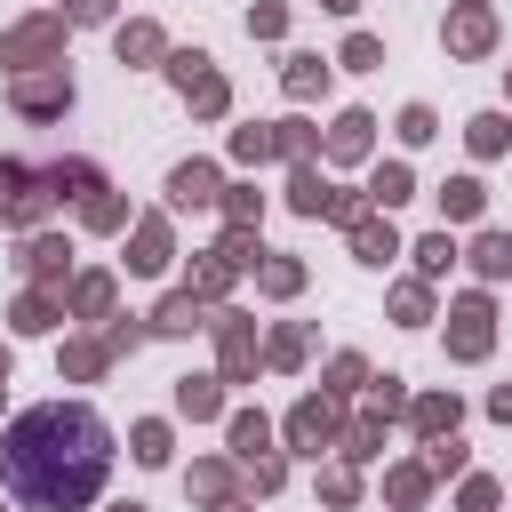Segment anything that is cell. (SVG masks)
<instances>
[{
  "mask_svg": "<svg viewBox=\"0 0 512 512\" xmlns=\"http://www.w3.org/2000/svg\"><path fill=\"white\" fill-rule=\"evenodd\" d=\"M320 488H328V504H352V496H360V480H352V472H328Z\"/></svg>",
  "mask_w": 512,
  "mask_h": 512,
  "instance_id": "obj_36",
  "label": "cell"
},
{
  "mask_svg": "<svg viewBox=\"0 0 512 512\" xmlns=\"http://www.w3.org/2000/svg\"><path fill=\"white\" fill-rule=\"evenodd\" d=\"M504 144H512V120L504 112H480L472 120V152H504Z\"/></svg>",
  "mask_w": 512,
  "mask_h": 512,
  "instance_id": "obj_17",
  "label": "cell"
},
{
  "mask_svg": "<svg viewBox=\"0 0 512 512\" xmlns=\"http://www.w3.org/2000/svg\"><path fill=\"white\" fill-rule=\"evenodd\" d=\"M168 200H176V208H208V200H216V168H208V160H184V168L168 176Z\"/></svg>",
  "mask_w": 512,
  "mask_h": 512,
  "instance_id": "obj_6",
  "label": "cell"
},
{
  "mask_svg": "<svg viewBox=\"0 0 512 512\" xmlns=\"http://www.w3.org/2000/svg\"><path fill=\"white\" fill-rule=\"evenodd\" d=\"M232 152H240V160H272V152H280V128H240Z\"/></svg>",
  "mask_w": 512,
  "mask_h": 512,
  "instance_id": "obj_20",
  "label": "cell"
},
{
  "mask_svg": "<svg viewBox=\"0 0 512 512\" xmlns=\"http://www.w3.org/2000/svg\"><path fill=\"white\" fill-rule=\"evenodd\" d=\"M128 264H136V272H160V264H168V232H160V224H136V256H128Z\"/></svg>",
  "mask_w": 512,
  "mask_h": 512,
  "instance_id": "obj_15",
  "label": "cell"
},
{
  "mask_svg": "<svg viewBox=\"0 0 512 512\" xmlns=\"http://www.w3.org/2000/svg\"><path fill=\"white\" fill-rule=\"evenodd\" d=\"M120 56H136V64L160 56V32H152V24H128V32H120Z\"/></svg>",
  "mask_w": 512,
  "mask_h": 512,
  "instance_id": "obj_25",
  "label": "cell"
},
{
  "mask_svg": "<svg viewBox=\"0 0 512 512\" xmlns=\"http://www.w3.org/2000/svg\"><path fill=\"white\" fill-rule=\"evenodd\" d=\"M72 104V80H64V64L56 72H32V80H16V112H64Z\"/></svg>",
  "mask_w": 512,
  "mask_h": 512,
  "instance_id": "obj_4",
  "label": "cell"
},
{
  "mask_svg": "<svg viewBox=\"0 0 512 512\" xmlns=\"http://www.w3.org/2000/svg\"><path fill=\"white\" fill-rule=\"evenodd\" d=\"M72 304H80V312H104V304H112V280H104V272H88V280L72 288Z\"/></svg>",
  "mask_w": 512,
  "mask_h": 512,
  "instance_id": "obj_29",
  "label": "cell"
},
{
  "mask_svg": "<svg viewBox=\"0 0 512 512\" xmlns=\"http://www.w3.org/2000/svg\"><path fill=\"white\" fill-rule=\"evenodd\" d=\"M416 432H456V400H416Z\"/></svg>",
  "mask_w": 512,
  "mask_h": 512,
  "instance_id": "obj_22",
  "label": "cell"
},
{
  "mask_svg": "<svg viewBox=\"0 0 512 512\" xmlns=\"http://www.w3.org/2000/svg\"><path fill=\"white\" fill-rule=\"evenodd\" d=\"M120 512H144V504H120Z\"/></svg>",
  "mask_w": 512,
  "mask_h": 512,
  "instance_id": "obj_40",
  "label": "cell"
},
{
  "mask_svg": "<svg viewBox=\"0 0 512 512\" xmlns=\"http://www.w3.org/2000/svg\"><path fill=\"white\" fill-rule=\"evenodd\" d=\"M16 328H32V336L56 328V304H48V296H24V304H16Z\"/></svg>",
  "mask_w": 512,
  "mask_h": 512,
  "instance_id": "obj_30",
  "label": "cell"
},
{
  "mask_svg": "<svg viewBox=\"0 0 512 512\" xmlns=\"http://www.w3.org/2000/svg\"><path fill=\"white\" fill-rule=\"evenodd\" d=\"M152 328H168V336H176V328H200V296H168Z\"/></svg>",
  "mask_w": 512,
  "mask_h": 512,
  "instance_id": "obj_21",
  "label": "cell"
},
{
  "mask_svg": "<svg viewBox=\"0 0 512 512\" xmlns=\"http://www.w3.org/2000/svg\"><path fill=\"white\" fill-rule=\"evenodd\" d=\"M40 48H56V16H40V24L8 32V40H0V64H8V56H40Z\"/></svg>",
  "mask_w": 512,
  "mask_h": 512,
  "instance_id": "obj_11",
  "label": "cell"
},
{
  "mask_svg": "<svg viewBox=\"0 0 512 512\" xmlns=\"http://www.w3.org/2000/svg\"><path fill=\"white\" fill-rule=\"evenodd\" d=\"M400 136L424 144V136H432V104H408V112H400Z\"/></svg>",
  "mask_w": 512,
  "mask_h": 512,
  "instance_id": "obj_33",
  "label": "cell"
},
{
  "mask_svg": "<svg viewBox=\"0 0 512 512\" xmlns=\"http://www.w3.org/2000/svg\"><path fill=\"white\" fill-rule=\"evenodd\" d=\"M352 248H360V264H384V256H400L392 224H376V216H352Z\"/></svg>",
  "mask_w": 512,
  "mask_h": 512,
  "instance_id": "obj_8",
  "label": "cell"
},
{
  "mask_svg": "<svg viewBox=\"0 0 512 512\" xmlns=\"http://www.w3.org/2000/svg\"><path fill=\"white\" fill-rule=\"evenodd\" d=\"M280 24H288V16H280V8H272V0H264V8H248V32H264V40H272V32H280Z\"/></svg>",
  "mask_w": 512,
  "mask_h": 512,
  "instance_id": "obj_35",
  "label": "cell"
},
{
  "mask_svg": "<svg viewBox=\"0 0 512 512\" xmlns=\"http://www.w3.org/2000/svg\"><path fill=\"white\" fill-rule=\"evenodd\" d=\"M248 360H256L248 328H240V320H224V376H248Z\"/></svg>",
  "mask_w": 512,
  "mask_h": 512,
  "instance_id": "obj_19",
  "label": "cell"
},
{
  "mask_svg": "<svg viewBox=\"0 0 512 512\" xmlns=\"http://www.w3.org/2000/svg\"><path fill=\"white\" fill-rule=\"evenodd\" d=\"M24 264H32L40 280H48V272H64V240H32V248H24Z\"/></svg>",
  "mask_w": 512,
  "mask_h": 512,
  "instance_id": "obj_26",
  "label": "cell"
},
{
  "mask_svg": "<svg viewBox=\"0 0 512 512\" xmlns=\"http://www.w3.org/2000/svg\"><path fill=\"white\" fill-rule=\"evenodd\" d=\"M288 200H296L304 216H328V184H320L312 168H296V184H288Z\"/></svg>",
  "mask_w": 512,
  "mask_h": 512,
  "instance_id": "obj_18",
  "label": "cell"
},
{
  "mask_svg": "<svg viewBox=\"0 0 512 512\" xmlns=\"http://www.w3.org/2000/svg\"><path fill=\"white\" fill-rule=\"evenodd\" d=\"M488 320H496V312H488V296H464V304L448 312V352H456V360H480V352H488V336H496Z\"/></svg>",
  "mask_w": 512,
  "mask_h": 512,
  "instance_id": "obj_2",
  "label": "cell"
},
{
  "mask_svg": "<svg viewBox=\"0 0 512 512\" xmlns=\"http://www.w3.org/2000/svg\"><path fill=\"white\" fill-rule=\"evenodd\" d=\"M0 208H8L16 224H32V216L48 208V192H32V176H24L16 160H0Z\"/></svg>",
  "mask_w": 512,
  "mask_h": 512,
  "instance_id": "obj_5",
  "label": "cell"
},
{
  "mask_svg": "<svg viewBox=\"0 0 512 512\" xmlns=\"http://www.w3.org/2000/svg\"><path fill=\"white\" fill-rule=\"evenodd\" d=\"M472 264H480L488 280H504V272H512V240H504V232H480V240H472Z\"/></svg>",
  "mask_w": 512,
  "mask_h": 512,
  "instance_id": "obj_14",
  "label": "cell"
},
{
  "mask_svg": "<svg viewBox=\"0 0 512 512\" xmlns=\"http://www.w3.org/2000/svg\"><path fill=\"white\" fill-rule=\"evenodd\" d=\"M376 56H384V48H376V40H368V32H352V40H344V64H360V72H368V64H376Z\"/></svg>",
  "mask_w": 512,
  "mask_h": 512,
  "instance_id": "obj_34",
  "label": "cell"
},
{
  "mask_svg": "<svg viewBox=\"0 0 512 512\" xmlns=\"http://www.w3.org/2000/svg\"><path fill=\"white\" fill-rule=\"evenodd\" d=\"M272 432H264V416H232V456H248L256 464V448H264Z\"/></svg>",
  "mask_w": 512,
  "mask_h": 512,
  "instance_id": "obj_23",
  "label": "cell"
},
{
  "mask_svg": "<svg viewBox=\"0 0 512 512\" xmlns=\"http://www.w3.org/2000/svg\"><path fill=\"white\" fill-rule=\"evenodd\" d=\"M136 456L144 464H168V424H136Z\"/></svg>",
  "mask_w": 512,
  "mask_h": 512,
  "instance_id": "obj_32",
  "label": "cell"
},
{
  "mask_svg": "<svg viewBox=\"0 0 512 512\" xmlns=\"http://www.w3.org/2000/svg\"><path fill=\"white\" fill-rule=\"evenodd\" d=\"M320 8H336V16H352V8H360V0H320Z\"/></svg>",
  "mask_w": 512,
  "mask_h": 512,
  "instance_id": "obj_38",
  "label": "cell"
},
{
  "mask_svg": "<svg viewBox=\"0 0 512 512\" xmlns=\"http://www.w3.org/2000/svg\"><path fill=\"white\" fill-rule=\"evenodd\" d=\"M416 264H424V272H448V264H456V248H448V232H432V240H416Z\"/></svg>",
  "mask_w": 512,
  "mask_h": 512,
  "instance_id": "obj_27",
  "label": "cell"
},
{
  "mask_svg": "<svg viewBox=\"0 0 512 512\" xmlns=\"http://www.w3.org/2000/svg\"><path fill=\"white\" fill-rule=\"evenodd\" d=\"M104 8H112V0H72V16H80V24H96Z\"/></svg>",
  "mask_w": 512,
  "mask_h": 512,
  "instance_id": "obj_37",
  "label": "cell"
},
{
  "mask_svg": "<svg viewBox=\"0 0 512 512\" xmlns=\"http://www.w3.org/2000/svg\"><path fill=\"white\" fill-rule=\"evenodd\" d=\"M104 360H112V344H72V352H64V368H72V376H96Z\"/></svg>",
  "mask_w": 512,
  "mask_h": 512,
  "instance_id": "obj_31",
  "label": "cell"
},
{
  "mask_svg": "<svg viewBox=\"0 0 512 512\" xmlns=\"http://www.w3.org/2000/svg\"><path fill=\"white\" fill-rule=\"evenodd\" d=\"M368 192H376L384 208H400V200H408V168H400V160H392V168H376V184H368Z\"/></svg>",
  "mask_w": 512,
  "mask_h": 512,
  "instance_id": "obj_24",
  "label": "cell"
},
{
  "mask_svg": "<svg viewBox=\"0 0 512 512\" xmlns=\"http://www.w3.org/2000/svg\"><path fill=\"white\" fill-rule=\"evenodd\" d=\"M0 376H8V352H0Z\"/></svg>",
  "mask_w": 512,
  "mask_h": 512,
  "instance_id": "obj_39",
  "label": "cell"
},
{
  "mask_svg": "<svg viewBox=\"0 0 512 512\" xmlns=\"http://www.w3.org/2000/svg\"><path fill=\"white\" fill-rule=\"evenodd\" d=\"M168 72H176V88L200 104V112H224V80L208 72V56L200 48H184V56H168Z\"/></svg>",
  "mask_w": 512,
  "mask_h": 512,
  "instance_id": "obj_3",
  "label": "cell"
},
{
  "mask_svg": "<svg viewBox=\"0 0 512 512\" xmlns=\"http://www.w3.org/2000/svg\"><path fill=\"white\" fill-rule=\"evenodd\" d=\"M312 88H328V64L320 56H288V96H312Z\"/></svg>",
  "mask_w": 512,
  "mask_h": 512,
  "instance_id": "obj_16",
  "label": "cell"
},
{
  "mask_svg": "<svg viewBox=\"0 0 512 512\" xmlns=\"http://www.w3.org/2000/svg\"><path fill=\"white\" fill-rule=\"evenodd\" d=\"M176 408H184V416H216V408H224L216 376H184V384H176Z\"/></svg>",
  "mask_w": 512,
  "mask_h": 512,
  "instance_id": "obj_12",
  "label": "cell"
},
{
  "mask_svg": "<svg viewBox=\"0 0 512 512\" xmlns=\"http://www.w3.org/2000/svg\"><path fill=\"white\" fill-rule=\"evenodd\" d=\"M488 40H496V24H488V16H480V8H472V16H456V24H448V48H456V56H480V48H488Z\"/></svg>",
  "mask_w": 512,
  "mask_h": 512,
  "instance_id": "obj_10",
  "label": "cell"
},
{
  "mask_svg": "<svg viewBox=\"0 0 512 512\" xmlns=\"http://www.w3.org/2000/svg\"><path fill=\"white\" fill-rule=\"evenodd\" d=\"M264 288H272V296H296V288H304V272H296L288 256H272V264H264Z\"/></svg>",
  "mask_w": 512,
  "mask_h": 512,
  "instance_id": "obj_28",
  "label": "cell"
},
{
  "mask_svg": "<svg viewBox=\"0 0 512 512\" xmlns=\"http://www.w3.org/2000/svg\"><path fill=\"white\" fill-rule=\"evenodd\" d=\"M104 464H112L104 424H96L88 408H64V400L16 416V432L0 440V472H8V488H16L32 512H72V504H88V496L104 488Z\"/></svg>",
  "mask_w": 512,
  "mask_h": 512,
  "instance_id": "obj_1",
  "label": "cell"
},
{
  "mask_svg": "<svg viewBox=\"0 0 512 512\" xmlns=\"http://www.w3.org/2000/svg\"><path fill=\"white\" fill-rule=\"evenodd\" d=\"M368 128H376L368 112H344V120L328 128V152H336V160H360V152H368Z\"/></svg>",
  "mask_w": 512,
  "mask_h": 512,
  "instance_id": "obj_9",
  "label": "cell"
},
{
  "mask_svg": "<svg viewBox=\"0 0 512 512\" xmlns=\"http://www.w3.org/2000/svg\"><path fill=\"white\" fill-rule=\"evenodd\" d=\"M328 432H336V408H328V400H304V408L288 416V440H296V448H320Z\"/></svg>",
  "mask_w": 512,
  "mask_h": 512,
  "instance_id": "obj_7",
  "label": "cell"
},
{
  "mask_svg": "<svg viewBox=\"0 0 512 512\" xmlns=\"http://www.w3.org/2000/svg\"><path fill=\"white\" fill-rule=\"evenodd\" d=\"M480 200H488V192H480V176H456V184H440V208H448L456 224H464V216H480Z\"/></svg>",
  "mask_w": 512,
  "mask_h": 512,
  "instance_id": "obj_13",
  "label": "cell"
}]
</instances>
